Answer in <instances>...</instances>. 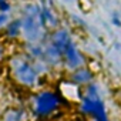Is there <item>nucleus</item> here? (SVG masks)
Instances as JSON below:
<instances>
[{
  "instance_id": "obj_1",
  "label": "nucleus",
  "mask_w": 121,
  "mask_h": 121,
  "mask_svg": "<svg viewBox=\"0 0 121 121\" xmlns=\"http://www.w3.org/2000/svg\"><path fill=\"white\" fill-rule=\"evenodd\" d=\"M23 23L22 37L27 43H39L41 40H47L46 26L41 20V3L40 2H27L20 14Z\"/></svg>"
},
{
  "instance_id": "obj_2",
  "label": "nucleus",
  "mask_w": 121,
  "mask_h": 121,
  "mask_svg": "<svg viewBox=\"0 0 121 121\" xmlns=\"http://www.w3.org/2000/svg\"><path fill=\"white\" fill-rule=\"evenodd\" d=\"M10 70L14 80L26 87H33L34 84H37L40 78V74L36 70L34 63L30 57H13L10 60Z\"/></svg>"
},
{
  "instance_id": "obj_3",
  "label": "nucleus",
  "mask_w": 121,
  "mask_h": 121,
  "mask_svg": "<svg viewBox=\"0 0 121 121\" xmlns=\"http://www.w3.org/2000/svg\"><path fill=\"white\" fill-rule=\"evenodd\" d=\"M61 104L60 95L53 90H41L34 95L33 111L37 117H47L53 114Z\"/></svg>"
},
{
  "instance_id": "obj_4",
  "label": "nucleus",
  "mask_w": 121,
  "mask_h": 121,
  "mask_svg": "<svg viewBox=\"0 0 121 121\" xmlns=\"http://www.w3.org/2000/svg\"><path fill=\"white\" fill-rule=\"evenodd\" d=\"M80 110L83 114L91 115L97 121H108L105 107H104V103L100 95L93 97V95L84 94L80 100Z\"/></svg>"
},
{
  "instance_id": "obj_5",
  "label": "nucleus",
  "mask_w": 121,
  "mask_h": 121,
  "mask_svg": "<svg viewBox=\"0 0 121 121\" xmlns=\"http://www.w3.org/2000/svg\"><path fill=\"white\" fill-rule=\"evenodd\" d=\"M63 64L70 71H73V70H76L78 67L86 66V57L80 51V48L77 47V44L74 41L70 43L64 48V51H63Z\"/></svg>"
},
{
  "instance_id": "obj_6",
  "label": "nucleus",
  "mask_w": 121,
  "mask_h": 121,
  "mask_svg": "<svg viewBox=\"0 0 121 121\" xmlns=\"http://www.w3.org/2000/svg\"><path fill=\"white\" fill-rule=\"evenodd\" d=\"M47 41H50L51 44H54L57 48L61 50V53L64 51V48L73 43V37H71V33L67 27L64 26H58L56 29H51L50 34H47Z\"/></svg>"
},
{
  "instance_id": "obj_7",
  "label": "nucleus",
  "mask_w": 121,
  "mask_h": 121,
  "mask_svg": "<svg viewBox=\"0 0 121 121\" xmlns=\"http://www.w3.org/2000/svg\"><path fill=\"white\" fill-rule=\"evenodd\" d=\"M43 60L50 67H57L60 64H63V53L54 44L47 41V43H44V57H43Z\"/></svg>"
},
{
  "instance_id": "obj_8",
  "label": "nucleus",
  "mask_w": 121,
  "mask_h": 121,
  "mask_svg": "<svg viewBox=\"0 0 121 121\" xmlns=\"http://www.w3.org/2000/svg\"><path fill=\"white\" fill-rule=\"evenodd\" d=\"M93 80H94V73L87 66L78 67V69L73 70L71 74H70V81H73L77 86H87Z\"/></svg>"
},
{
  "instance_id": "obj_9",
  "label": "nucleus",
  "mask_w": 121,
  "mask_h": 121,
  "mask_svg": "<svg viewBox=\"0 0 121 121\" xmlns=\"http://www.w3.org/2000/svg\"><path fill=\"white\" fill-rule=\"evenodd\" d=\"M22 33H23V23L20 17H12L7 26L3 29V36L9 40H17L19 37H22Z\"/></svg>"
},
{
  "instance_id": "obj_10",
  "label": "nucleus",
  "mask_w": 121,
  "mask_h": 121,
  "mask_svg": "<svg viewBox=\"0 0 121 121\" xmlns=\"http://www.w3.org/2000/svg\"><path fill=\"white\" fill-rule=\"evenodd\" d=\"M41 20L48 29H56L60 26V19L48 3H41Z\"/></svg>"
},
{
  "instance_id": "obj_11",
  "label": "nucleus",
  "mask_w": 121,
  "mask_h": 121,
  "mask_svg": "<svg viewBox=\"0 0 121 121\" xmlns=\"http://www.w3.org/2000/svg\"><path fill=\"white\" fill-rule=\"evenodd\" d=\"M24 111L22 108H9L3 114V121H23Z\"/></svg>"
},
{
  "instance_id": "obj_12",
  "label": "nucleus",
  "mask_w": 121,
  "mask_h": 121,
  "mask_svg": "<svg viewBox=\"0 0 121 121\" xmlns=\"http://www.w3.org/2000/svg\"><path fill=\"white\" fill-rule=\"evenodd\" d=\"M12 20V13L0 12V31H3V29L7 26V23Z\"/></svg>"
},
{
  "instance_id": "obj_13",
  "label": "nucleus",
  "mask_w": 121,
  "mask_h": 121,
  "mask_svg": "<svg viewBox=\"0 0 121 121\" xmlns=\"http://www.w3.org/2000/svg\"><path fill=\"white\" fill-rule=\"evenodd\" d=\"M0 12H6V13L13 12V4H12L10 0H3V2H0Z\"/></svg>"
},
{
  "instance_id": "obj_14",
  "label": "nucleus",
  "mask_w": 121,
  "mask_h": 121,
  "mask_svg": "<svg viewBox=\"0 0 121 121\" xmlns=\"http://www.w3.org/2000/svg\"><path fill=\"white\" fill-rule=\"evenodd\" d=\"M111 23H112L114 26H117V27H121V17H120L117 13H114V14L111 16Z\"/></svg>"
},
{
  "instance_id": "obj_15",
  "label": "nucleus",
  "mask_w": 121,
  "mask_h": 121,
  "mask_svg": "<svg viewBox=\"0 0 121 121\" xmlns=\"http://www.w3.org/2000/svg\"><path fill=\"white\" fill-rule=\"evenodd\" d=\"M2 56H3V50H2V47H0V58H2Z\"/></svg>"
},
{
  "instance_id": "obj_16",
  "label": "nucleus",
  "mask_w": 121,
  "mask_h": 121,
  "mask_svg": "<svg viewBox=\"0 0 121 121\" xmlns=\"http://www.w3.org/2000/svg\"><path fill=\"white\" fill-rule=\"evenodd\" d=\"M0 2H3V0H0Z\"/></svg>"
},
{
  "instance_id": "obj_17",
  "label": "nucleus",
  "mask_w": 121,
  "mask_h": 121,
  "mask_svg": "<svg viewBox=\"0 0 121 121\" xmlns=\"http://www.w3.org/2000/svg\"><path fill=\"white\" fill-rule=\"evenodd\" d=\"M94 121H97V120H94Z\"/></svg>"
}]
</instances>
